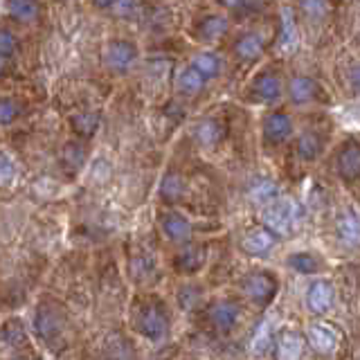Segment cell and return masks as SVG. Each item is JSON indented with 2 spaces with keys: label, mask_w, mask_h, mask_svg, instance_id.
Masks as SVG:
<instances>
[{
  "label": "cell",
  "mask_w": 360,
  "mask_h": 360,
  "mask_svg": "<svg viewBox=\"0 0 360 360\" xmlns=\"http://www.w3.org/2000/svg\"><path fill=\"white\" fill-rule=\"evenodd\" d=\"M302 219V207L295 198H286V196H277L273 202L262 210V221H264V230L270 234H279V236H290L297 230Z\"/></svg>",
  "instance_id": "6da1fadb"
},
{
  "label": "cell",
  "mask_w": 360,
  "mask_h": 360,
  "mask_svg": "<svg viewBox=\"0 0 360 360\" xmlns=\"http://www.w3.org/2000/svg\"><path fill=\"white\" fill-rule=\"evenodd\" d=\"M135 329H138L144 338L158 342L167 335L169 320L158 304H146V307H142L138 311V315H135Z\"/></svg>",
  "instance_id": "7a4b0ae2"
},
{
  "label": "cell",
  "mask_w": 360,
  "mask_h": 360,
  "mask_svg": "<svg viewBox=\"0 0 360 360\" xmlns=\"http://www.w3.org/2000/svg\"><path fill=\"white\" fill-rule=\"evenodd\" d=\"M104 61L112 72H127L138 61V48L129 41H110L104 50Z\"/></svg>",
  "instance_id": "3957f363"
},
{
  "label": "cell",
  "mask_w": 360,
  "mask_h": 360,
  "mask_svg": "<svg viewBox=\"0 0 360 360\" xmlns=\"http://www.w3.org/2000/svg\"><path fill=\"white\" fill-rule=\"evenodd\" d=\"M241 288L255 304H268L277 290V281L266 273H250L241 281Z\"/></svg>",
  "instance_id": "277c9868"
},
{
  "label": "cell",
  "mask_w": 360,
  "mask_h": 360,
  "mask_svg": "<svg viewBox=\"0 0 360 360\" xmlns=\"http://www.w3.org/2000/svg\"><path fill=\"white\" fill-rule=\"evenodd\" d=\"M210 322L214 324V329L219 333H230L236 326V322H239V307L228 300L217 302L210 309Z\"/></svg>",
  "instance_id": "5b68a950"
},
{
  "label": "cell",
  "mask_w": 360,
  "mask_h": 360,
  "mask_svg": "<svg viewBox=\"0 0 360 360\" xmlns=\"http://www.w3.org/2000/svg\"><path fill=\"white\" fill-rule=\"evenodd\" d=\"M250 88H252V95L259 101H266V104L277 101L281 97V90H284V86H281V77L277 72H270V70L259 75Z\"/></svg>",
  "instance_id": "8992f818"
},
{
  "label": "cell",
  "mask_w": 360,
  "mask_h": 360,
  "mask_svg": "<svg viewBox=\"0 0 360 360\" xmlns=\"http://www.w3.org/2000/svg\"><path fill=\"white\" fill-rule=\"evenodd\" d=\"M335 302V288L331 281L326 279H318L315 284L309 288V295H307V304L313 313H326Z\"/></svg>",
  "instance_id": "52a82bcc"
},
{
  "label": "cell",
  "mask_w": 360,
  "mask_h": 360,
  "mask_svg": "<svg viewBox=\"0 0 360 360\" xmlns=\"http://www.w3.org/2000/svg\"><path fill=\"white\" fill-rule=\"evenodd\" d=\"M292 133V120L286 112H270L264 120V138L268 142H284Z\"/></svg>",
  "instance_id": "ba28073f"
},
{
  "label": "cell",
  "mask_w": 360,
  "mask_h": 360,
  "mask_svg": "<svg viewBox=\"0 0 360 360\" xmlns=\"http://www.w3.org/2000/svg\"><path fill=\"white\" fill-rule=\"evenodd\" d=\"M63 326V315L54 307H41L37 311V331L43 340H54Z\"/></svg>",
  "instance_id": "9c48e42d"
},
{
  "label": "cell",
  "mask_w": 360,
  "mask_h": 360,
  "mask_svg": "<svg viewBox=\"0 0 360 360\" xmlns=\"http://www.w3.org/2000/svg\"><path fill=\"white\" fill-rule=\"evenodd\" d=\"M264 48H266V37L262 32H248L243 37L236 41L234 45V52L239 59L243 61H255L259 56L264 54Z\"/></svg>",
  "instance_id": "30bf717a"
},
{
  "label": "cell",
  "mask_w": 360,
  "mask_h": 360,
  "mask_svg": "<svg viewBox=\"0 0 360 360\" xmlns=\"http://www.w3.org/2000/svg\"><path fill=\"white\" fill-rule=\"evenodd\" d=\"M241 245H243V250L248 255L264 257V255H268V250H273L275 236L270 234L268 230H264V228H255V230H250V232L243 236Z\"/></svg>",
  "instance_id": "8fae6325"
},
{
  "label": "cell",
  "mask_w": 360,
  "mask_h": 360,
  "mask_svg": "<svg viewBox=\"0 0 360 360\" xmlns=\"http://www.w3.org/2000/svg\"><path fill=\"white\" fill-rule=\"evenodd\" d=\"M304 340L295 331H281L277 338V360H302Z\"/></svg>",
  "instance_id": "7c38bea8"
},
{
  "label": "cell",
  "mask_w": 360,
  "mask_h": 360,
  "mask_svg": "<svg viewBox=\"0 0 360 360\" xmlns=\"http://www.w3.org/2000/svg\"><path fill=\"white\" fill-rule=\"evenodd\" d=\"M202 264H205V250H202L200 245H187L174 259V266L178 273H196Z\"/></svg>",
  "instance_id": "4fadbf2b"
},
{
  "label": "cell",
  "mask_w": 360,
  "mask_h": 360,
  "mask_svg": "<svg viewBox=\"0 0 360 360\" xmlns=\"http://www.w3.org/2000/svg\"><path fill=\"white\" fill-rule=\"evenodd\" d=\"M162 230L167 234V239L185 243L191 236V223L187 217H183V214H167L162 219Z\"/></svg>",
  "instance_id": "5bb4252c"
},
{
  "label": "cell",
  "mask_w": 360,
  "mask_h": 360,
  "mask_svg": "<svg viewBox=\"0 0 360 360\" xmlns=\"http://www.w3.org/2000/svg\"><path fill=\"white\" fill-rule=\"evenodd\" d=\"M228 30H230L228 16L212 14L207 18H202L200 27H198V39H202V41H217V39H223L225 34H228Z\"/></svg>",
  "instance_id": "9a60e30c"
},
{
  "label": "cell",
  "mask_w": 360,
  "mask_h": 360,
  "mask_svg": "<svg viewBox=\"0 0 360 360\" xmlns=\"http://www.w3.org/2000/svg\"><path fill=\"white\" fill-rule=\"evenodd\" d=\"M309 342L311 347L315 349V352H320V354H333V349L338 345V338L335 333L329 329V326H324V324H313L311 329H309Z\"/></svg>",
  "instance_id": "2e32d148"
},
{
  "label": "cell",
  "mask_w": 360,
  "mask_h": 360,
  "mask_svg": "<svg viewBox=\"0 0 360 360\" xmlns=\"http://www.w3.org/2000/svg\"><path fill=\"white\" fill-rule=\"evenodd\" d=\"M338 172H340V178L349 180V183H354V180L358 178L360 155H358V146L356 144H349L347 149L340 153V158H338Z\"/></svg>",
  "instance_id": "e0dca14e"
},
{
  "label": "cell",
  "mask_w": 360,
  "mask_h": 360,
  "mask_svg": "<svg viewBox=\"0 0 360 360\" xmlns=\"http://www.w3.org/2000/svg\"><path fill=\"white\" fill-rule=\"evenodd\" d=\"M194 138L198 144L202 146H214V144H219L221 138H223V127H221V122L217 120H202L198 122L196 127H194Z\"/></svg>",
  "instance_id": "ac0fdd59"
},
{
  "label": "cell",
  "mask_w": 360,
  "mask_h": 360,
  "mask_svg": "<svg viewBox=\"0 0 360 360\" xmlns=\"http://www.w3.org/2000/svg\"><path fill=\"white\" fill-rule=\"evenodd\" d=\"M297 45V25L288 7L281 9V30H279V48L284 52H292Z\"/></svg>",
  "instance_id": "d6986e66"
},
{
  "label": "cell",
  "mask_w": 360,
  "mask_h": 360,
  "mask_svg": "<svg viewBox=\"0 0 360 360\" xmlns=\"http://www.w3.org/2000/svg\"><path fill=\"white\" fill-rule=\"evenodd\" d=\"M288 93L295 104H307V101H313L315 95H318V84L309 77H295L290 82Z\"/></svg>",
  "instance_id": "ffe728a7"
},
{
  "label": "cell",
  "mask_w": 360,
  "mask_h": 360,
  "mask_svg": "<svg viewBox=\"0 0 360 360\" xmlns=\"http://www.w3.org/2000/svg\"><path fill=\"white\" fill-rule=\"evenodd\" d=\"M202 86H205V79L189 65L183 68L176 77V88H178V93H183V95H196L202 90Z\"/></svg>",
  "instance_id": "44dd1931"
},
{
  "label": "cell",
  "mask_w": 360,
  "mask_h": 360,
  "mask_svg": "<svg viewBox=\"0 0 360 360\" xmlns=\"http://www.w3.org/2000/svg\"><path fill=\"white\" fill-rule=\"evenodd\" d=\"M189 68H194L202 79H212L221 72V59L214 52H198Z\"/></svg>",
  "instance_id": "7402d4cb"
},
{
  "label": "cell",
  "mask_w": 360,
  "mask_h": 360,
  "mask_svg": "<svg viewBox=\"0 0 360 360\" xmlns=\"http://www.w3.org/2000/svg\"><path fill=\"white\" fill-rule=\"evenodd\" d=\"M322 153V140L313 131H307L297 140V155L302 160H315Z\"/></svg>",
  "instance_id": "603a6c76"
},
{
  "label": "cell",
  "mask_w": 360,
  "mask_h": 360,
  "mask_svg": "<svg viewBox=\"0 0 360 360\" xmlns=\"http://www.w3.org/2000/svg\"><path fill=\"white\" fill-rule=\"evenodd\" d=\"M288 266L292 270H297V273H302V275H313V273H318V270H320L318 257L311 255V252H295V255H290L288 257Z\"/></svg>",
  "instance_id": "cb8c5ba5"
},
{
  "label": "cell",
  "mask_w": 360,
  "mask_h": 360,
  "mask_svg": "<svg viewBox=\"0 0 360 360\" xmlns=\"http://www.w3.org/2000/svg\"><path fill=\"white\" fill-rule=\"evenodd\" d=\"M279 196V187L273 183V180L262 178L250 187V200L255 202H273Z\"/></svg>",
  "instance_id": "d4e9b609"
},
{
  "label": "cell",
  "mask_w": 360,
  "mask_h": 360,
  "mask_svg": "<svg viewBox=\"0 0 360 360\" xmlns=\"http://www.w3.org/2000/svg\"><path fill=\"white\" fill-rule=\"evenodd\" d=\"M160 194L167 200H178L180 196L185 194V178L180 174H174V172L167 174L165 180H162V185H160Z\"/></svg>",
  "instance_id": "484cf974"
},
{
  "label": "cell",
  "mask_w": 360,
  "mask_h": 360,
  "mask_svg": "<svg viewBox=\"0 0 360 360\" xmlns=\"http://www.w3.org/2000/svg\"><path fill=\"white\" fill-rule=\"evenodd\" d=\"M7 11L16 20H34V18H37V14H39V5L27 3V0H16V3L7 5Z\"/></svg>",
  "instance_id": "4316f807"
},
{
  "label": "cell",
  "mask_w": 360,
  "mask_h": 360,
  "mask_svg": "<svg viewBox=\"0 0 360 360\" xmlns=\"http://www.w3.org/2000/svg\"><path fill=\"white\" fill-rule=\"evenodd\" d=\"M338 232H340V236L349 243L358 241V221L354 214H342V217L338 219Z\"/></svg>",
  "instance_id": "83f0119b"
},
{
  "label": "cell",
  "mask_w": 360,
  "mask_h": 360,
  "mask_svg": "<svg viewBox=\"0 0 360 360\" xmlns=\"http://www.w3.org/2000/svg\"><path fill=\"white\" fill-rule=\"evenodd\" d=\"M270 342H273V333H270L268 322H264L262 326H259V331L255 333V338H252V354L255 356H264L270 349Z\"/></svg>",
  "instance_id": "f1b7e54d"
},
{
  "label": "cell",
  "mask_w": 360,
  "mask_h": 360,
  "mask_svg": "<svg viewBox=\"0 0 360 360\" xmlns=\"http://www.w3.org/2000/svg\"><path fill=\"white\" fill-rule=\"evenodd\" d=\"M97 115H93V112H79V115L72 117V127L77 133L82 135H93L95 129H97Z\"/></svg>",
  "instance_id": "f546056e"
},
{
  "label": "cell",
  "mask_w": 360,
  "mask_h": 360,
  "mask_svg": "<svg viewBox=\"0 0 360 360\" xmlns=\"http://www.w3.org/2000/svg\"><path fill=\"white\" fill-rule=\"evenodd\" d=\"M14 178H16V165L14 160L0 151V187H7L14 183Z\"/></svg>",
  "instance_id": "4dcf8cb0"
},
{
  "label": "cell",
  "mask_w": 360,
  "mask_h": 360,
  "mask_svg": "<svg viewBox=\"0 0 360 360\" xmlns=\"http://www.w3.org/2000/svg\"><path fill=\"white\" fill-rule=\"evenodd\" d=\"M18 112H20V106L16 104L14 99H0V124H9V122H14L18 117Z\"/></svg>",
  "instance_id": "1f68e13d"
},
{
  "label": "cell",
  "mask_w": 360,
  "mask_h": 360,
  "mask_svg": "<svg viewBox=\"0 0 360 360\" xmlns=\"http://www.w3.org/2000/svg\"><path fill=\"white\" fill-rule=\"evenodd\" d=\"M16 48H18V43H16L14 34H11L9 30H5V27H0V56L7 59V56H11L16 52Z\"/></svg>",
  "instance_id": "d6a6232c"
},
{
  "label": "cell",
  "mask_w": 360,
  "mask_h": 360,
  "mask_svg": "<svg viewBox=\"0 0 360 360\" xmlns=\"http://www.w3.org/2000/svg\"><path fill=\"white\" fill-rule=\"evenodd\" d=\"M0 338L7 342V345H11V347H16V345H20L22 342V338H25V333H22V326L18 324V322H9L5 329H3V333H0Z\"/></svg>",
  "instance_id": "836d02e7"
},
{
  "label": "cell",
  "mask_w": 360,
  "mask_h": 360,
  "mask_svg": "<svg viewBox=\"0 0 360 360\" xmlns=\"http://www.w3.org/2000/svg\"><path fill=\"white\" fill-rule=\"evenodd\" d=\"M84 158H86V151L82 149L79 144H68L65 146V153H63V160L68 162V165H72L75 169L84 162Z\"/></svg>",
  "instance_id": "e575fe53"
},
{
  "label": "cell",
  "mask_w": 360,
  "mask_h": 360,
  "mask_svg": "<svg viewBox=\"0 0 360 360\" xmlns=\"http://www.w3.org/2000/svg\"><path fill=\"white\" fill-rule=\"evenodd\" d=\"M200 300V290L196 286H187L180 290V304H183V309H194V304Z\"/></svg>",
  "instance_id": "d590c367"
},
{
  "label": "cell",
  "mask_w": 360,
  "mask_h": 360,
  "mask_svg": "<svg viewBox=\"0 0 360 360\" xmlns=\"http://www.w3.org/2000/svg\"><path fill=\"white\" fill-rule=\"evenodd\" d=\"M110 9L117 11V14H122V16H129V14H133V11H138V5L135 3H115V5H110Z\"/></svg>",
  "instance_id": "8d00e7d4"
},
{
  "label": "cell",
  "mask_w": 360,
  "mask_h": 360,
  "mask_svg": "<svg viewBox=\"0 0 360 360\" xmlns=\"http://www.w3.org/2000/svg\"><path fill=\"white\" fill-rule=\"evenodd\" d=\"M5 68H7V59H3V56H0V75L5 72Z\"/></svg>",
  "instance_id": "74e56055"
}]
</instances>
